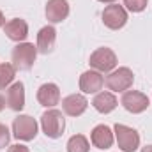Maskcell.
Instances as JSON below:
<instances>
[{"label": "cell", "mask_w": 152, "mask_h": 152, "mask_svg": "<svg viewBox=\"0 0 152 152\" xmlns=\"http://www.w3.org/2000/svg\"><path fill=\"white\" fill-rule=\"evenodd\" d=\"M7 106L14 112H21L23 106H25V87L21 81H16L12 83L9 88H7Z\"/></svg>", "instance_id": "cell-15"}, {"label": "cell", "mask_w": 152, "mask_h": 152, "mask_svg": "<svg viewBox=\"0 0 152 152\" xmlns=\"http://www.w3.org/2000/svg\"><path fill=\"white\" fill-rule=\"evenodd\" d=\"M99 2H103V4H113L115 0H99Z\"/></svg>", "instance_id": "cell-26"}, {"label": "cell", "mask_w": 152, "mask_h": 152, "mask_svg": "<svg viewBox=\"0 0 152 152\" xmlns=\"http://www.w3.org/2000/svg\"><path fill=\"white\" fill-rule=\"evenodd\" d=\"M120 104L131 113H142L149 108L151 101L145 94H142L138 90H126L120 97Z\"/></svg>", "instance_id": "cell-7"}, {"label": "cell", "mask_w": 152, "mask_h": 152, "mask_svg": "<svg viewBox=\"0 0 152 152\" xmlns=\"http://www.w3.org/2000/svg\"><path fill=\"white\" fill-rule=\"evenodd\" d=\"M113 131L117 143H118V149L122 152H134L140 147V134L133 127L124 126V124H115Z\"/></svg>", "instance_id": "cell-5"}, {"label": "cell", "mask_w": 152, "mask_h": 152, "mask_svg": "<svg viewBox=\"0 0 152 152\" xmlns=\"http://www.w3.org/2000/svg\"><path fill=\"white\" fill-rule=\"evenodd\" d=\"M12 66L20 71H28L32 69L36 57H37V48L32 42H18V46H14L12 53Z\"/></svg>", "instance_id": "cell-2"}, {"label": "cell", "mask_w": 152, "mask_h": 152, "mask_svg": "<svg viewBox=\"0 0 152 152\" xmlns=\"http://www.w3.org/2000/svg\"><path fill=\"white\" fill-rule=\"evenodd\" d=\"M87 106H88V101L81 94H71L62 99V110L69 117H80L81 113H85Z\"/></svg>", "instance_id": "cell-11"}, {"label": "cell", "mask_w": 152, "mask_h": 152, "mask_svg": "<svg viewBox=\"0 0 152 152\" xmlns=\"http://www.w3.org/2000/svg\"><path fill=\"white\" fill-rule=\"evenodd\" d=\"M104 85V78L99 71H85L80 76V90L83 94H97Z\"/></svg>", "instance_id": "cell-9"}, {"label": "cell", "mask_w": 152, "mask_h": 152, "mask_svg": "<svg viewBox=\"0 0 152 152\" xmlns=\"http://www.w3.org/2000/svg\"><path fill=\"white\" fill-rule=\"evenodd\" d=\"M142 152H152V145H147V147H143Z\"/></svg>", "instance_id": "cell-25"}, {"label": "cell", "mask_w": 152, "mask_h": 152, "mask_svg": "<svg viewBox=\"0 0 152 152\" xmlns=\"http://www.w3.org/2000/svg\"><path fill=\"white\" fill-rule=\"evenodd\" d=\"M14 76H16V67L12 64H0V88L9 87Z\"/></svg>", "instance_id": "cell-19"}, {"label": "cell", "mask_w": 152, "mask_h": 152, "mask_svg": "<svg viewBox=\"0 0 152 152\" xmlns=\"http://www.w3.org/2000/svg\"><path fill=\"white\" fill-rule=\"evenodd\" d=\"M44 12H46L48 21L60 23L69 16V2L67 0H48Z\"/></svg>", "instance_id": "cell-10"}, {"label": "cell", "mask_w": 152, "mask_h": 152, "mask_svg": "<svg viewBox=\"0 0 152 152\" xmlns=\"http://www.w3.org/2000/svg\"><path fill=\"white\" fill-rule=\"evenodd\" d=\"M103 23L112 28V30H118L127 23V12L122 5L118 4H110L104 7L103 11Z\"/></svg>", "instance_id": "cell-8"}, {"label": "cell", "mask_w": 152, "mask_h": 152, "mask_svg": "<svg viewBox=\"0 0 152 152\" xmlns=\"http://www.w3.org/2000/svg\"><path fill=\"white\" fill-rule=\"evenodd\" d=\"M90 145L83 134H75L67 142V152H88Z\"/></svg>", "instance_id": "cell-18"}, {"label": "cell", "mask_w": 152, "mask_h": 152, "mask_svg": "<svg viewBox=\"0 0 152 152\" xmlns=\"http://www.w3.org/2000/svg\"><path fill=\"white\" fill-rule=\"evenodd\" d=\"M5 25V16H4V12L0 11V27H4Z\"/></svg>", "instance_id": "cell-23"}, {"label": "cell", "mask_w": 152, "mask_h": 152, "mask_svg": "<svg viewBox=\"0 0 152 152\" xmlns=\"http://www.w3.org/2000/svg\"><path fill=\"white\" fill-rule=\"evenodd\" d=\"M134 75L129 67H118L106 76V87L113 92H126L133 87Z\"/></svg>", "instance_id": "cell-6"}, {"label": "cell", "mask_w": 152, "mask_h": 152, "mask_svg": "<svg viewBox=\"0 0 152 152\" xmlns=\"http://www.w3.org/2000/svg\"><path fill=\"white\" fill-rule=\"evenodd\" d=\"M9 140H11V134H9V129L4 126V124H0V149H4V147H7V143H9Z\"/></svg>", "instance_id": "cell-21"}, {"label": "cell", "mask_w": 152, "mask_h": 152, "mask_svg": "<svg viewBox=\"0 0 152 152\" xmlns=\"http://www.w3.org/2000/svg\"><path fill=\"white\" fill-rule=\"evenodd\" d=\"M37 134V122L30 115H18L12 120V136L21 142H30Z\"/></svg>", "instance_id": "cell-3"}, {"label": "cell", "mask_w": 152, "mask_h": 152, "mask_svg": "<svg viewBox=\"0 0 152 152\" xmlns=\"http://www.w3.org/2000/svg\"><path fill=\"white\" fill-rule=\"evenodd\" d=\"M41 127L48 138H51V140L60 138L64 134V129H66V118H64L62 112H58V110L44 112L41 117Z\"/></svg>", "instance_id": "cell-1"}, {"label": "cell", "mask_w": 152, "mask_h": 152, "mask_svg": "<svg viewBox=\"0 0 152 152\" xmlns=\"http://www.w3.org/2000/svg\"><path fill=\"white\" fill-rule=\"evenodd\" d=\"M55 42H57V30H55L53 27L48 25V27H42V28L39 30L37 44H36V48H37L39 53H42V55L51 53L53 48H55Z\"/></svg>", "instance_id": "cell-14"}, {"label": "cell", "mask_w": 152, "mask_h": 152, "mask_svg": "<svg viewBox=\"0 0 152 152\" xmlns=\"http://www.w3.org/2000/svg\"><path fill=\"white\" fill-rule=\"evenodd\" d=\"M37 101L39 104L46 106V108H53L55 104H58L60 101V90L55 83H44L41 85L37 90Z\"/></svg>", "instance_id": "cell-13"}, {"label": "cell", "mask_w": 152, "mask_h": 152, "mask_svg": "<svg viewBox=\"0 0 152 152\" xmlns=\"http://www.w3.org/2000/svg\"><path fill=\"white\" fill-rule=\"evenodd\" d=\"M90 67L99 73H112L117 67V55L110 48H97L88 60Z\"/></svg>", "instance_id": "cell-4"}, {"label": "cell", "mask_w": 152, "mask_h": 152, "mask_svg": "<svg viewBox=\"0 0 152 152\" xmlns=\"http://www.w3.org/2000/svg\"><path fill=\"white\" fill-rule=\"evenodd\" d=\"M7 152H30V151H28V147H25V145H20V143H16V145H11Z\"/></svg>", "instance_id": "cell-22"}, {"label": "cell", "mask_w": 152, "mask_h": 152, "mask_svg": "<svg viewBox=\"0 0 152 152\" xmlns=\"http://www.w3.org/2000/svg\"><path fill=\"white\" fill-rule=\"evenodd\" d=\"M90 142L94 143V147L97 149H110L112 143H113V133L108 126L104 124H99L92 129L90 133Z\"/></svg>", "instance_id": "cell-16"}, {"label": "cell", "mask_w": 152, "mask_h": 152, "mask_svg": "<svg viewBox=\"0 0 152 152\" xmlns=\"http://www.w3.org/2000/svg\"><path fill=\"white\" fill-rule=\"evenodd\" d=\"M4 32L5 36L11 39V41H16V42H23L27 36H28V25L25 20L21 18H14L11 21H7L4 25Z\"/></svg>", "instance_id": "cell-12"}, {"label": "cell", "mask_w": 152, "mask_h": 152, "mask_svg": "<svg viewBox=\"0 0 152 152\" xmlns=\"http://www.w3.org/2000/svg\"><path fill=\"white\" fill-rule=\"evenodd\" d=\"M92 104H94V108H96L99 113H112L115 108H117L118 101H117V97H115L112 92H99V94L94 97Z\"/></svg>", "instance_id": "cell-17"}, {"label": "cell", "mask_w": 152, "mask_h": 152, "mask_svg": "<svg viewBox=\"0 0 152 152\" xmlns=\"http://www.w3.org/2000/svg\"><path fill=\"white\" fill-rule=\"evenodd\" d=\"M4 108H5V97H2V96H0V112H2Z\"/></svg>", "instance_id": "cell-24"}, {"label": "cell", "mask_w": 152, "mask_h": 152, "mask_svg": "<svg viewBox=\"0 0 152 152\" xmlns=\"http://www.w3.org/2000/svg\"><path fill=\"white\" fill-rule=\"evenodd\" d=\"M147 4H149V0H124V5L131 12H142L147 7Z\"/></svg>", "instance_id": "cell-20"}]
</instances>
